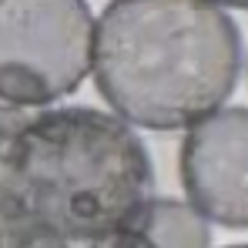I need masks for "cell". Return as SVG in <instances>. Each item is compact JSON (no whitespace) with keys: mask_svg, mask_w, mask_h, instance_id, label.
Wrapping results in <instances>:
<instances>
[{"mask_svg":"<svg viewBox=\"0 0 248 248\" xmlns=\"http://www.w3.org/2000/svg\"><path fill=\"white\" fill-rule=\"evenodd\" d=\"M155 168L141 138L94 108H0V221L81 248L141 221Z\"/></svg>","mask_w":248,"mask_h":248,"instance_id":"6da1fadb","label":"cell"},{"mask_svg":"<svg viewBox=\"0 0 248 248\" xmlns=\"http://www.w3.org/2000/svg\"><path fill=\"white\" fill-rule=\"evenodd\" d=\"M91 64L101 97L124 121L181 131L235 91L242 37L215 0H111Z\"/></svg>","mask_w":248,"mask_h":248,"instance_id":"7a4b0ae2","label":"cell"},{"mask_svg":"<svg viewBox=\"0 0 248 248\" xmlns=\"http://www.w3.org/2000/svg\"><path fill=\"white\" fill-rule=\"evenodd\" d=\"M94 17L87 0H0V101L44 108L91 74Z\"/></svg>","mask_w":248,"mask_h":248,"instance_id":"3957f363","label":"cell"},{"mask_svg":"<svg viewBox=\"0 0 248 248\" xmlns=\"http://www.w3.org/2000/svg\"><path fill=\"white\" fill-rule=\"evenodd\" d=\"M181 185L202 218L248 228V108H225L191 124L181 144Z\"/></svg>","mask_w":248,"mask_h":248,"instance_id":"277c9868","label":"cell"},{"mask_svg":"<svg viewBox=\"0 0 248 248\" xmlns=\"http://www.w3.org/2000/svg\"><path fill=\"white\" fill-rule=\"evenodd\" d=\"M141 228L158 248H208L211 242L208 221L191 205L174 198H151L141 215Z\"/></svg>","mask_w":248,"mask_h":248,"instance_id":"5b68a950","label":"cell"},{"mask_svg":"<svg viewBox=\"0 0 248 248\" xmlns=\"http://www.w3.org/2000/svg\"><path fill=\"white\" fill-rule=\"evenodd\" d=\"M81 248H158V245L148 238V232H144L141 221H138V225H131V228L101 235V238H94V242H87V245H81Z\"/></svg>","mask_w":248,"mask_h":248,"instance_id":"8992f818","label":"cell"},{"mask_svg":"<svg viewBox=\"0 0 248 248\" xmlns=\"http://www.w3.org/2000/svg\"><path fill=\"white\" fill-rule=\"evenodd\" d=\"M0 248H61V245L44 242V238H37V235H27V232L10 228V225L0 221Z\"/></svg>","mask_w":248,"mask_h":248,"instance_id":"52a82bcc","label":"cell"},{"mask_svg":"<svg viewBox=\"0 0 248 248\" xmlns=\"http://www.w3.org/2000/svg\"><path fill=\"white\" fill-rule=\"evenodd\" d=\"M218 3H228V7H242V10H248V0H218Z\"/></svg>","mask_w":248,"mask_h":248,"instance_id":"ba28073f","label":"cell"},{"mask_svg":"<svg viewBox=\"0 0 248 248\" xmlns=\"http://www.w3.org/2000/svg\"><path fill=\"white\" fill-rule=\"evenodd\" d=\"M228 248H248V245H228Z\"/></svg>","mask_w":248,"mask_h":248,"instance_id":"9c48e42d","label":"cell"},{"mask_svg":"<svg viewBox=\"0 0 248 248\" xmlns=\"http://www.w3.org/2000/svg\"><path fill=\"white\" fill-rule=\"evenodd\" d=\"M245 71H248V67H245Z\"/></svg>","mask_w":248,"mask_h":248,"instance_id":"30bf717a","label":"cell"}]
</instances>
